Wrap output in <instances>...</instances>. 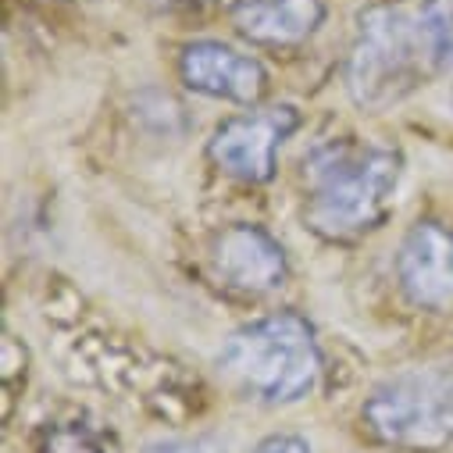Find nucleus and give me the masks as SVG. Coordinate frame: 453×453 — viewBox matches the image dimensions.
<instances>
[{
  "label": "nucleus",
  "instance_id": "13",
  "mask_svg": "<svg viewBox=\"0 0 453 453\" xmlns=\"http://www.w3.org/2000/svg\"><path fill=\"white\" fill-rule=\"evenodd\" d=\"M154 4L172 12V8H196V4H203V0H154Z\"/></svg>",
  "mask_w": 453,
  "mask_h": 453
},
{
  "label": "nucleus",
  "instance_id": "8",
  "mask_svg": "<svg viewBox=\"0 0 453 453\" xmlns=\"http://www.w3.org/2000/svg\"><path fill=\"white\" fill-rule=\"evenodd\" d=\"M396 279L414 307L453 314V233L446 225H411L396 254Z\"/></svg>",
  "mask_w": 453,
  "mask_h": 453
},
{
  "label": "nucleus",
  "instance_id": "10",
  "mask_svg": "<svg viewBox=\"0 0 453 453\" xmlns=\"http://www.w3.org/2000/svg\"><path fill=\"white\" fill-rule=\"evenodd\" d=\"M40 453H104V442L93 428L68 421V425H54L43 432Z\"/></svg>",
  "mask_w": 453,
  "mask_h": 453
},
{
  "label": "nucleus",
  "instance_id": "2",
  "mask_svg": "<svg viewBox=\"0 0 453 453\" xmlns=\"http://www.w3.org/2000/svg\"><path fill=\"white\" fill-rule=\"evenodd\" d=\"M400 154L365 140H325L303 157V221L343 243L382 225L400 182Z\"/></svg>",
  "mask_w": 453,
  "mask_h": 453
},
{
  "label": "nucleus",
  "instance_id": "5",
  "mask_svg": "<svg viewBox=\"0 0 453 453\" xmlns=\"http://www.w3.org/2000/svg\"><path fill=\"white\" fill-rule=\"evenodd\" d=\"M300 126L293 107H265V111H247L229 122H221L207 143V157L240 182L261 186L275 175V157L282 140Z\"/></svg>",
  "mask_w": 453,
  "mask_h": 453
},
{
  "label": "nucleus",
  "instance_id": "6",
  "mask_svg": "<svg viewBox=\"0 0 453 453\" xmlns=\"http://www.w3.org/2000/svg\"><path fill=\"white\" fill-rule=\"evenodd\" d=\"M211 268L225 289L240 296H268L289 279V261L282 243L268 229L247 221H236L214 236Z\"/></svg>",
  "mask_w": 453,
  "mask_h": 453
},
{
  "label": "nucleus",
  "instance_id": "4",
  "mask_svg": "<svg viewBox=\"0 0 453 453\" xmlns=\"http://www.w3.org/2000/svg\"><path fill=\"white\" fill-rule=\"evenodd\" d=\"M361 421L389 449L439 453L453 446V372L411 368L379 382L361 407Z\"/></svg>",
  "mask_w": 453,
  "mask_h": 453
},
{
  "label": "nucleus",
  "instance_id": "11",
  "mask_svg": "<svg viewBox=\"0 0 453 453\" xmlns=\"http://www.w3.org/2000/svg\"><path fill=\"white\" fill-rule=\"evenodd\" d=\"M143 453H229L218 435H182V439H157L143 446Z\"/></svg>",
  "mask_w": 453,
  "mask_h": 453
},
{
  "label": "nucleus",
  "instance_id": "1",
  "mask_svg": "<svg viewBox=\"0 0 453 453\" xmlns=\"http://www.w3.org/2000/svg\"><path fill=\"white\" fill-rule=\"evenodd\" d=\"M453 65V0H382L357 15L347 89L361 111L414 96Z\"/></svg>",
  "mask_w": 453,
  "mask_h": 453
},
{
  "label": "nucleus",
  "instance_id": "7",
  "mask_svg": "<svg viewBox=\"0 0 453 453\" xmlns=\"http://www.w3.org/2000/svg\"><path fill=\"white\" fill-rule=\"evenodd\" d=\"M179 75L193 93L211 100H229L254 107L268 93V72L257 58L221 43V40H193L179 54Z\"/></svg>",
  "mask_w": 453,
  "mask_h": 453
},
{
  "label": "nucleus",
  "instance_id": "12",
  "mask_svg": "<svg viewBox=\"0 0 453 453\" xmlns=\"http://www.w3.org/2000/svg\"><path fill=\"white\" fill-rule=\"evenodd\" d=\"M254 453H311V442L303 435H293V432H279V435H268L254 446Z\"/></svg>",
  "mask_w": 453,
  "mask_h": 453
},
{
  "label": "nucleus",
  "instance_id": "3",
  "mask_svg": "<svg viewBox=\"0 0 453 453\" xmlns=\"http://www.w3.org/2000/svg\"><path fill=\"white\" fill-rule=\"evenodd\" d=\"M218 372L243 400L265 407L296 403L314 389L321 375L314 328L296 311L265 314L225 339Z\"/></svg>",
  "mask_w": 453,
  "mask_h": 453
},
{
  "label": "nucleus",
  "instance_id": "9",
  "mask_svg": "<svg viewBox=\"0 0 453 453\" xmlns=\"http://www.w3.org/2000/svg\"><path fill=\"white\" fill-rule=\"evenodd\" d=\"M325 22V0H236L233 26L265 50H296Z\"/></svg>",
  "mask_w": 453,
  "mask_h": 453
}]
</instances>
